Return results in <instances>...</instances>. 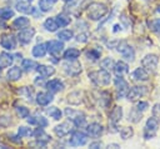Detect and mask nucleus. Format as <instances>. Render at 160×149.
Masks as SVG:
<instances>
[{
    "label": "nucleus",
    "instance_id": "obj_40",
    "mask_svg": "<svg viewBox=\"0 0 160 149\" xmlns=\"http://www.w3.org/2000/svg\"><path fill=\"white\" fill-rule=\"evenodd\" d=\"M0 16H1V19L8 20V19H10L11 16H14V11H12L11 9H2V10L0 11Z\"/></svg>",
    "mask_w": 160,
    "mask_h": 149
},
{
    "label": "nucleus",
    "instance_id": "obj_27",
    "mask_svg": "<svg viewBox=\"0 0 160 149\" xmlns=\"http://www.w3.org/2000/svg\"><path fill=\"white\" fill-rule=\"evenodd\" d=\"M36 70L44 76H50L55 73V69L52 66H48V65H38Z\"/></svg>",
    "mask_w": 160,
    "mask_h": 149
},
{
    "label": "nucleus",
    "instance_id": "obj_9",
    "mask_svg": "<svg viewBox=\"0 0 160 149\" xmlns=\"http://www.w3.org/2000/svg\"><path fill=\"white\" fill-rule=\"evenodd\" d=\"M62 68L69 75H78L81 71V65L75 60H70V63H64Z\"/></svg>",
    "mask_w": 160,
    "mask_h": 149
},
{
    "label": "nucleus",
    "instance_id": "obj_46",
    "mask_svg": "<svg viewBox=\"0 0 160 149\" xmlns=\"http://www.w3.org/2000/svg\"><path fill=\"white\" fill-rule=\"evenodd\" d=\"M148 106H149V104H148L146 101H140V103H138L136 109H138L139 111H144V110H146Z\"/></svg>",
    "mask_w": 160,
    "mask_h": 149
},
{
    "label": "nucleus",
    "instance_id": "obj_13",
    "mask_svg": "<svg viewBox=\"0 0 160 149\" xmlns=\"http://www.w3.org/2000/svg\"><path fill=\"white\" fill-rule=\"evenodd\" d=\"M34 34H35V30H34L32 28H31V29H24V30H21V31L18 34V38H19V40H20L22 44H28V43L31 41Z\"/></svg>",
    "mask_w": 160,
    "mask_h": 149
},
{
    "label": "nucleus",
    "instance_id": "obj_20",
    "mask_svg": "<svg viewBox=\"0 0 160 149\" xmlns=\"http://www.w3.org/2000/svg\"><path fill=\"white\" fill-rule=\"evenodd\" d=\"M52 100V95L50 93H39L36 95V103L39 105H48Z\"/></svg>",
    "mask_w": 160,
    "mask_h": 149
},
{
    "label": "nucleus",
    "instance_id": "obj_37",
    "mask_svg": "<svg viewBox=\"0 0 160 149\" xmlns=\"http://www.w3.org/2000/svg\"><path fill=\"white\" fill-rule=\"evenodd\" d=\"M58 38H60L61 40H70L72 38V31L71 30H61L58 34Z\"/></svg>",
    "mask_w": 160,
    "mask_h": 149
},
{
    "label": "nucleus",
    "instance_id": "obj_50",
    "mask_svg": "<svg viewBox=\"0 0 160 149\" xmlns=\"http://www.w3.org/2000/svg\"><path fill=\"white\" fill-rule=\"evenodd\" d=\"M156 11H158V13H160V5L158 6V9H156Z\"/></svg>",
    "mask_w": 160,
    "mask_h": 149
},
{
    "label": "nucleus",
    "instance_id": "obj_30",
    "mask_svg": "<svg viewBox=\"0 0 160 149\" xmlns=\"http://www.w3.org/2000/svg\"><path fill=\"white\" fill-rule=\"evenodd\" d=\"M68 101L70 104H80V101H81V93H79V91L70 93L68 95Z\"/></svg>",
    "mask_w": 160,
    "mask_h": 149
},
{
    "label": "nucleus",
    "instance_id": "obj_35",
    "mask_svg": "<svg viewBox=\"0 0 160 149\" xmlns=\"http://www.w3.org/2000/svg\"><path fill=\"white\" fill-rule=\"evenodd\" d=\"M48 113H49V115H50L51 118H54L55 120H59V119L61 118V111H60L56 106H51L50 109H48Z\"/></svg>",
    "mask_w": 160,
    "mask_h": 149
},
{
    "label": "nucleus",
    "instance_id": "obj_32",
    "mask_svg": "<svg viewBox=\"0 0 160 149\" xmlns=\"http://www.w3.org/2000/svg\"><path fill=\"white\" fill-rule=\"evenodd\" d=\"M21 66H22V69H24V70H26V71H31V70L36 66V64H35V61H34V60L24 59V60H22V63H21Z\"/></svg>",
    "mask_w": 160,
    "mask_h": 149
},
{
    "label": "nucleus",
    "instance_id": "obj_24",
    "mask_svg": "<svg viewBox=\"0 0 160 149\" xmlns=\"http://www.w3.org/2000/svg\"><path fill=\"white\" fill-rule=\"evenodd\" d=\"M29 24H30V21H29V19H28V18H25V16L16 18V19L12 21V26H14L15 29H22V28L28 26Z\"/></svg>",
    "mask_w": 160,
    "mask_h": 149
},
{
    "label": "nucleus",
    "instance_id": "obj_6",
    "mask_svg": "<svg viewBox=\"0 0 160 149\" xmlns=\"http://www.w3.org/2000/svg\"><path fill=\"white\" fill-rule=\"evenodd\" d=\"M158 63H159V58H158V55H155V54H148V55H145V58H142V60H141L142 66H144L145 69L150 70V71H155V70H156Z\"/></svg>",
    "mask_w": 160,
    "mask_h": 149
},
{
    "label": "nucleus",
    "instance_id": "obj_34",
    "mask_svg": "<svg viewBox=\"0 0 160 149\" xmlns=\"http://www.w3.org/2000/svg\"><path fill=\"white\" fill-rule=\"evenodd\" d=\"M132 134H134V130L130 126H125V128H122L120 130V135H121L122 139H129V138L132 136Z\"/></svg>",
    "mask_w": 160,
    "mask_h": 149
},
{
    "label": "nucleus",
    "instance_id": "obj_36",
    "mask_svg": "<svg viewBox=\"0 0 160 149\" xmlns=\"http://www.w3.org/2000/svg\"><path fill=\"white\" fill-rule=\"evenodd\" d=\"M149 28L155 31L156 34H160V19H154L151 21H149Z\"/></svg>",
    "mask_w": 160,
    "mask_h": 149
},
{
    "label": "nucleus",
    "instance_id": "obj_11",
    "mask_svg": "<svg viewBox=\"0 0 160 149\" xmlns=\"http://www.w3.org/2000/svg\"><path fill=\"white\" fill-rule=\"evenodd\" d=\"M46 46H48V50L51 55H59L64 49V44L59 40H51L46 44Z\"/></svg>",
    "mask_w": 160,
    "mask_h": 149
},
{
    "label": "nucleus",
    "instance_id": "obj_7",
    "mask_svg": "<svg viewBox=\"0 0 160 149\" xmlns=\"http://www.w3.org/2000/svg\"><path fill=\"white\" fill-rule=\"evenodd\" d=\"M115 90H116V95H118L119 99L125 96L128 94V91H129L128 83L119 75H118V78H115Z\"/></svg>",
    "mask_w": 160,
    "mask_h": 149
},
{
    "label": "nucleus",
    "instance_id": "obj_14",
    "mask_svg": "<svg viewBox=\"0 0 160 149\" xmlns=\"http://www.w3.org/2000/svg\"><path fill=\"white\" fill-rule=\"evenodd\" d=\"M121 116H122V109H121V106H115L111 110V113H110V123L114 126H116V124L120 121Z\"/></svg>",
    "mask_w": 160,
    "mask_h": 149
},
{
    "label": "nucleus",
    "instance_id": "obj_8",
    "mask_svg": "<svg viewBox=\"0 0 160 149\" xmlns=\"http://www.w3.org/2000/svg\"><path fill=\"white\" fill-rule=\"evenodd\" d=\"M86 141H88V136H86V134H84L81 131H74L71 138H70V144L74 146L85 145Z\"/></svg>",
    "mask_w": 160,
    "mask_h": 149
},
{
    "label": "nucleus",
    "instance_id": "obj_21",
    "mask_svg": "<svg viewBox=\"0 0 160 149\" xmlns=\"http://www.w3.org/2000/svg\"><path fill=\"white\" fill-rule=\"evenodd\" d=\"M12 55L8 53H1L0 54V69H5L12 64Z\"/></svg>",
    "mask_w": 160,
    "mask_h": 149
},
{
    "label": "nucleus",
    "instance_id": "obj_42",
    "mask_svg": "<svg viewBox=\"0 0 160 149\" xmlns=\"http://www.w3.org/2000/svg\"><path fill=\"white\" fill-rule=\"evenodd\" d=\"M18 133H19L20 136H30V135H32V130L30 128H26V126H20Z\"/></svg>",
    "mask_w": 160,
    "mask_h": 149
},
{
    "label": "nucleus",
    "instance_id": "obj_39",
    "mask_svg": "<svg viewBox=\"0 0 160 149\" xmlns=\"http://www.w3.org/2000/svg\"><path fill=\"white\" fill-rule=\"evenodd\" d=\"M72 121H74V124H75L76 126H82V125H85V115L81 113V114H79L78 116H75V118L72 119Z\"/></svg>",
    "mask_w": 160,
    "mask_h": 149
},
{
    "label": "nucleus",
    "instance_id": "obj_15",
    "mask_svg": "<svg viewBox=\"0 0 160 149\" xmlns=\"http://www.w3.org/2000/svg\"><path fill=\"white\" fill-rule=\"evenodd\" d=\"M86 131H88V134H90L91 136L98 138V136H100L101 133H102V126H101L100 124H98V123H91V124L88 125Z\"/></svg>",
    "mask_w": 160,
    "mask_h": 149
},
{
    "label": "nucleus",
    "instance_id": "obj_33",
    "mask_svg": "<svg viewBox=\"0 0 160 149\" xmlns=\"http://www.w3.org/2000/svg\"><path fill=\"white\" fill-rule=\"evenodd\" d=\"M129 119H130L131 121H134V123H138L139 120H141V113L135 108L134 110H131V111L129 113Z\"/></svg>",
    "mask_w": 160,
    "mask_h": 149
},
{
    "label": "nucleus",
    "instance_id": "obj_31",
    "mask_svg": "<svg viewBox=\"0 0 160 149\" xmlns=\"http://www.w3.org/2000/svg\"><path fill=\"white\" fill-rule=\"evenodd\" d=\"M55 20H56V23H58L59 26H66V25L70 24V18L66 16V15H64V14H59Z\"/></svg>",
    "mask_w": 160,
    "mask_h": 149
},
{
    "label": "nucleus",
    "instance_id": "obj_52",
    "mask_svg": "<svg viewBox=\"0 0 160 149\" xmlns=\"http://www.w3.org/2000/svg\"><path fill=\"white\" fill-rule=\"evenodd\" d=\"M62 1H70V0H62Z\"/></svg>",
    "mask_w": 160,
    "mask_h": 149
},
{
    "label": "nucleus",
    "instance_id": "obj_51",
    "mask_svg": "<svg viewBox=\"0 0 160 149\" xmlns=\"http://www.w3.org/2000/svg\"><path fill=\"white\" fill-rule=\"evenodd\" d=\"M48 1H51V3H55V1H58V0H48Z\"/></svg>",
    "mask_w": 160,
    "mask_h": 149
},
{
    "label": "nucleus",
    "instance_id": "obj_5",
    "mask_svg": "<svg viewBox=\"0 0 160 149\" xmlns=\"http://www.w3.org/2000/svg\"><path fill=\"white\" fill-rule=\"evenodd\" d=\"M146 93H148V86H144V85H141V86H132L131 89H129L126 96H128V99L130 101H135L139 98L144 96Z\"/></svg>",
    "mask_w": 160,
    "mask_h": 149
},
{
    "label": "nucleus",
    "instance_id": "obj_19",
    "mask_svg": "<svg viewBox=\"0 0 160 149\" xmlns=\"http://www.w3.org/2000/svg\"><path fill=\"white\" fill-rule=\"evenodd\" d=\"M28 121H29V124L39 125V126H41V128H44V126L48 125V120H46V118H44V116H41V115H34V116H30V118L28 119Z\"/></svg>",
    "mask_w": 160,
    "mask_h": 149
},
{
    "label": "nucleus",
    "instance_id": "obj_12",
    "mask_svg": "<svg viewBox=\"0 0 160 149\" xmlns=\"http://www.w3.org/2000/svg\"><path fill=\"white\" fill-rule=\"evenodd\" d=\"M70 131H71V124H70L69 121H64V123H61L60 125H56V126L54 128V133H55L58 136H60V138L68 135Z\"/></svg>",
    "mask_w": 160,
    "mask_h": 149
},
{
    "label": "nucleus",
    "instance_id": "obj_26",
    "mask_svg": "<svg viewBox=\"0 0 160 149\" xmlns=\"http://www.w3.org/2000/svg\"><path fill=\"white\" fill-rule=\"evenodd\" d=\"M79 55H80V51L75 48H70L64 53V58L66 60H76L79 58Z\"/></svg>",
    "mask_w": 160,
    "mask_h": 149
},
{
    "label": "nucleus",
    "instance_id": "obj_16",
    "mask_svg": "<svg viewBox=\"0 0 160 149\" xmlns=\"http://www.w3.org/2000/svg\"><path fill=\"white\" fill-rule=\"evenodd\" d=\"M45 86H46V89H48L49 91H52V93H55V91H60V90L64 89V84H62L60 80H58V79H54V80L48 81Z\"/></svg>",
    "mask_w": 160,
    "mask_h": 149
},
{
    "label": "nucleus",
    "instance_id": "obj_25",
    "mask_svg": "<svg viewBox=\"0 0 160 149\" xmlns=\"http://www.w3.org/2000/svg\"><path fill=\"white\" fill-rule=\"evenodd\" d=\"M21 78V69L19 66H12L9 71H8V79L9 80H18Z\"/></svg>",
    "mask_w": 160,
    "mask_h": 149
},
{
    "label": "nucleus",
    "instance_id": "obj_22",
    "mask_svg": "<svg viewBox=\"0 0 160 149\" xmlns=\"http://www.w3.org/2000/svg\"><path fill=\"white\" fill-rule=\"evenodd\" d=\"M46 50H48L46 44H38L32 48V55L35 58H42L46 54Z\"/></svg>",
    "mask_w": 160,
    "mask_h": 149
},
{
    "label": "nucleus",
    "instance_id": "obj_41",
    "mask_svg": "<svg viewBox=\"0 0 160 149\" xmlns=\"http://www.w3.org/2000/svg\"><path fill=\"white\" fill-rule=\"evenodd\" d=\"M16 113H18V115L20 116V118H28L29 116V109L28 108H25V106H18L16 108Z\"/></svg>",
    "mask_w": 160,
    "mask_h": 149
},
{
    "label": "nucleus",
    "instance_id": "obj_23",
    "mask_svg": "<svg viewBox=\"0 0 160 149\" xmlns=\"http://www.w3.org/2000/svg\"><path fill=\"white\" fill-rule=\"evenodd\" d=\"M16 9L20 11V13H24V14H29V13H31V6H30V4L28 3V1H25V0H18L16 1Z\"/></svg>",
    "mask_w": 160,
    "mask_h": 149
},
{
    "label": "nucleus",
    "instance_id": "obj_17",
    "mask_svg": "<svg viewBox=\"0 0 160 149\" xmlns=\"http://www.w3.org/2000/svg\"><path fill=\"white\" fill-rule=\"evenodd\" d=\"M132 78H134V80L145 81V80L149 79V74H148V71H146L145 68H138V69H135V71L132 73Z\"/></svg>",
    "mask_w": 160,
    "mask_h": 149
},
{
    "label": "nucleus",
    "instance_id": "obj_18",
    "mask_svg": "<svg viewBox=\"0 0 160 149\" xmlns=\"http://www.w3.org/2000/svg\"><path fill=\"white\" fill-rule=\"evenodd\" d=\"M114 71H115L116 75L122 76L124 74H126V73L129 71V66H128V64L124 63V61H118V63L114 64Z\"/></svg>",
    "mask_w": 160,
    "mask_h": 149
},
{
    "label": "nucleus",
    "instance_id": "obj_29",
    "mask_svg": "<svg viewBox=\"0 0 160 149\" xmlns=\"http://www.w3.org/2000/svg\"><path fill=\"white\" fill-rule=\"evenodd\" d=\"M32 134H34V136H35L36 139H39V140H44V141H49V140H50V136L42 130L41 126L38 128L35 131H32Z\"/></svg>",
    "mask_w": 160,
    "mask_h": 149
},
{
    "label": "nucleus",
    "instance_id": "obj_45",
    "mask_svg": "<svg viewBox=\"0 0 160 149\" xmlns=\"http://www.w3.org/2000/svg\"><path fill=\"white\" fill-rule=\"evenodd\" d=\"M86 56H88L89 59L96 60V59L100 56V53H99V51H95V50L92 49V50H90V51H88V53H86Z\"/></svg>",
    "mask_w": 160,
    "mask_h": 149
},
{
    "label": "nucleus",
    "instance_id": "obj_38",
    "mask_svg": "<svg viewBox=\"0 0 160 149\" xmlns=\"http://www.w3.org/2000/svg\"><path fill=\"white\" fill-rule=\"evenodd\" d=\"M100 64H101V68H102V69H106V70L114 68V61H112L111 58H105V59H102Z\"/></svg>",
    "mask_w": 160,
    "mask_h": 149
},
{
    "label": "nucleus",
    "instance_id": "obj_48",
    "mask_svg": "<svg viewBox=\"0 0 160 149\" xmlns=\"http://www.w3.org/2000/svg\"><path fill=\"white\" fill-rule=\"evenodd\" d=\"M101 146V143L100 141H96V143H91L90 144V148H100Z\"/></svg>",
    "mask_w": 160,
    "mask_h": 149
},
{
    "label": "nucleus",
    "instance_id": "obj_47",
    "mask_svg": "<svg viewBox=\"0 0 160 149\" xmlns=\"http://www.w3.org/2000/svg\"><path fill=\"white\" fill-rule=\"evenodd\" d=\"M76 40H78L79 43H80V41H81V43H85V41L88 40V38H86L85 34H79V35L76 36Z\"/></svg>",
    "mask_w": 160,
    "mask_h": 149
},
{
    "label": "nucleus",
    "instance_id": "obj_43",
    "mask_svg": "<svg viewBox=\"0 0 160 149\" xmlns=\"http://www.w3.org/2000/svg\"><path fill=\"white\" fill-rule=\"evenodd\" d=\"M39 6L42 11H49L51 10V5H50V1L48 3V0H40L39 1Z\"/></svg>",
    "mask_w": 160,
    "mask_h": 149
},
{
    "label": "nucleus",
    "instance_id": "obj_2",
    "mask_svg": "<svg viewBox=\"0 0 160 149\" xmlns=\"http://www.w3.org/2000/svg\"><path fill=\"white\" fill-rule=\"evenodd\" d=\"M89 78L92 83H95L96 85H108L110 83V73L106 69H100L96 71H91L89 73Z\"/></svg>",
    "mask_w": 160,
    "mask_h": 149
},
{
    "label": "nucleus",
    "instance_id": "obj_4",
    "mask_svg": "<svg viewBox=\"0 0 160 149\" xmlns=\"http://www.w3.org/2000/svg\"><path fill=\"white\" fill-rule=\"evenodd\" d=\"M118 51L122 55V58H125L126 60H130L132 61L134 60V56H135V53H134V49L126 43V41H120L119 45H118Z\"/></svg>",
    "mask_w": 160,
    "mask_h": 149
},
{
    "label": "nucleus",
    "instance_id": "obj_28",
    "mask_svg": "<svg viewBox=\"0 0 160 149\" xmlns=\"http://www.w3.org/2000/svg\"><path fill=\"white\" fill-rule=\"evenodd\" d=\"M44 28L48 30V31H56V29L59 28V25H58V23H56V20L55 19H52V18H49V19H46L45 20V23H44Z\"/></svg>",
    "mask_w": 160,
    "mask_h": 149
},
{
    "label": "nucleus",
    "instance_id": "obj_44",
    "mask_svg": "<svg viewBox=\"0 0 160 149\" xmlns=\"http://www.w3.org/2000/svg\"><path fill=\"white\" fill-rule=\"evenodd\" d=\"M152 116L158 120H160V104H155L154 108H152Z\"/></svg>",
    "mask_w": 160,
    "mask_h": 149
},
{
    "label": "nucleus",
    "instance_id": "obj_1",
    "mask_svg": "<svg viewBox=\"0 0 160 149\" xmlns=\"http://www.w3.org/2000/svg\"><path fill=\"white\" fill-rule=\"evenodd\" d=\"M108 13V8L102 3H91L88 6V16L91 20H100Z\"/></svg>",
    "mask_w": 160,
    "mask_h": 149
},
{
    "label": "nucleus",
    "instance_id": "obj_10",
    "mask_svg": "<svg viewBox=\"0 0 160 149\" xmlns=\"http://www.w3.org/2000/svg\"><path fill=\"white\" fill-rule=\"evenodd\" d=\"M0 44L2 48H5L6 50H12L15 49L16 46V41H15V38L10 34H4L0 39Z\"/></svg>",
    "mask_w": 160,
    "mask_h": 149
},
{
    "label": "nucleus",
    "instance_id": "obj_49",
    "mask_svg": "<svg viewBox=\"0 0 160 149\" xmlns=\"http://www.w3.org/2000/svg\"><path fill=\"white\" fill-rule=\"evenodd\" d=\"M108 148H120V146H119L118 144H109Z\"/></svg>",
    "mask_w": 160,
    "mask_h": 149
},
{
    "label": "nucleus",
    "instance_id": "obj_3",
    "mask_svg": "<svg viewBox=\"0 0 160 149\" xmlns=\"http://www.w3.org/2000/svg\"><path fill=\"white\" fill-rule=\"evenodd\" d=\"M158 128H159V120L155 119V118H149L148 121H146V125H145V131H144L145 139L152 138L156 134Z\"/></svg>",
    "mask_w": 160,
    "mask_h": 149
}]
</instances>
